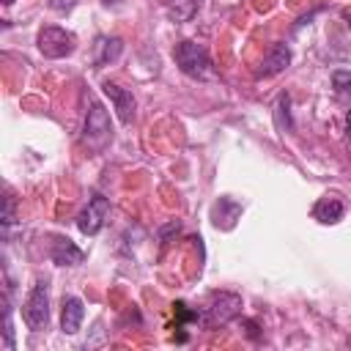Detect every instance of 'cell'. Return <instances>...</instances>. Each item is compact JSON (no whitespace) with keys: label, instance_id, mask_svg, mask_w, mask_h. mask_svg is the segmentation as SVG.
I'll return each mask as SVG.
<instances>
[{"label":"cell","instance_id":"cell-17","mask_svg":"<svg viewBox=\"0 0 351 351\" xmlns=\"http://www.w3.org/2000/svg\"><path fill=\"white\" fill-rule=\"evenodd\" d=\"M3 315H5V348L14 351V324H11V304H8V296H3Z\"/></svg>","mask_w":351,"mask_h":351},{"label":"cell","instance_id":"cell-22","mask_svg":"<svg viewBox=\"0 0 351 351\" xmlns=\"http://www.w3.org/2000/svg\"><path fill=\"white\" fill-rule=\"evenodd\" d=\"M346 134H348V140H351V110H348V115H346Z\"/></svg>","mask_w":351,"mask_h":351},{"label":"cell","instance_id":"cell-3","mask_svg":"<svg viewBox=\"0 0 351 351\" xmlns=\"http://www.w3.org/2000/svg\"><path fill=\"white\" fill-rule=\"evenodd\" d=\"M38 49H41L44 58L58 60V58H66L77 49V38H74V33H69L58 25H49L38 33Z\"/></svg>","mask_w":351,"mask_h":351},{"label":"cell","instance_id":"cell-16","mask_svg":"<svg viewBox=\"0 0 351 351\" xmlns=\"http://www.w3.org/2000/svg\"><path fill=\"white\" fill-rule=\"evenodd\" d=\"M332 85H335L337 96H351V74L348 71H335L332 74Z\"/></svg>","mask_w":351,"mask_h":351},{"label":"cell","instance_id":"cell-18","mask_svg":"<svg viewBox=\"0 0 351 351\" xmlns=\"http://www.w3.org/2000/svg\"><path fill=\"white\" fill-rule=\"evenodd\" d=\"M14 225V197L11 192L3 197V228H11Z\"/></svg>","mask_w":351,"mask_h":351},{"label":"cell","instance_id":"cell-13","mask_svg":"<svg viewBox=\"0 0 351 351\" xmlns=\"http://www.w3.org/2000/svg\"><path fill=\"white\" fill-rule=\"evenodd\" d=\"M239 214H241V206H239L236 200H230V197H219V200L214 203V208H211V219H214V225L222 228V230L233 228L236 219H239Z\"/></svg>","mask_w":351,"mask_h":351},{"label":"cell","instance_id":"cell-12","mask_svg":"<svg viewBox=\"0 0 351 351\" xmlns=\"http://www.w3.org/2000/svg\"><path fill=\"white\" fill-rule=\"evenodd\" d=\"M121 52H123V41L118 36H101L93 44V63L96 66H107V63L118 60Z\"/></svg>","mask_w":351,"mask_h":351},{"label":"cell","instance_id":"cell-7","mask_svg":"<svg viewBox=\"0 0 351 351\" xmlns=\"http://www.w3.org/2000/svg\"><path fill=\"white\" fill-rule=\"evenodd\" d=\"M101 90L110 96V101H112V107H115V112H118V118H121V123H132L134 121V96H132V90H126V88H121V85H115V82H104L101 85Z\"/></svg>","mask_w":351,"mask_h":351},{"label":"cell","instance_id":"cell-8","mask_svg":"<svg viewBox=\"0 0 351 351\" xmlns=\"http://www.w3.org/2000/svg\"><path fill=\"white\" fill-rule=\"evenodd\" d=\"M49 258H52V263H58V266H77V263H82L85 252H82L71 239H66V236H52V241H49Z\"/></svg>","mask_w":351,"mask_h":351},{"label":"cell","instance_id":"cell-5","mask_svg":"<svg viewBox=\"0 0 351 351\" xmlns=\"http://www.w3.org/2000/svg\"><path fill=\"white\" fill-rule=\"evenodd\" d=\"M107 214H110V200H107L104 195L93 192L90 200H88V206H85V208L80 211V217H77V228H80L85 236H96V233L101 230Z\"/></svg>","mask_w":351,"mask_h":351},{"label":"cell","instance_id":"cell-4","mask_svg":"<svg viewBox=\"0 0 351 351\" xmlns=\"http://www.w3.org/2000/svg\"><path fill=\"white\" fill-rule=\"evenodd\" d=\"M112 126H110V115L99 101H90V110L85 115V143L90 148H104V143L110 140Z\"/></svg>","mask_w":351,"mask_h":351},{"label":"cell","instance_id":"cell-24","mask_svg":"<svg viewBox=\"0 0 351 351\" xmlns=\"http://www.w3.org/2000/svg\"><path fill=\"white\" fill-rule=\"evenodd\" d=\"M104 3H115V0H104Z\"/></svg>","mask_w":351,"mask_h":351},{"label":"cell","instance_id":"cell-10","mask_svg":"<svg viewBox=\"0 0 351 351\" xmlns=\"http://www.w3.org/2000/svg\"><path fill=\"white\" fill-rule=\"evenodd\" d=\"M85 318V304L80 296H66L63 299V310H60V329L66 335H74L80 332V324Z\"/></svg>","mask_w":351,"mask_h":351},{"label":"cell","instance_id":"cell-6","mask_svg":"<svg viewBox=\"0 0 351 351\" xmlns=\"http://www.w3.org/2000/svg\"><path fill=\"white\" fill-rule=\"evenodd\" d=\"M241 313V296L239 293H211V304L206 307V324H228Z\"/></svg>","mask_w":351,"mask_h":351},{"label":"cell","instance_id":"cell-21","mask_svg":"<svg viewBox=\"0 0 351 351\" xmlns=\"http://www.w3.org/2000/svg\"><path fill=\"white\" fill-rule=\"evenodd\" d=\"M244 329H247V335H250L252 340L258 337V324H255V321H244Z\"/></svg>","mask_w":351,"mask_h":351},{"label":"cell","instance_id":"cell-9","mask_svg":"<svg viewBox=\"0 0 351 351\" xmlns=\"http://www.w3.org/2000/svg\"><path fill=\"white\" fill-rule=\"evenodd\" d=\"M343 214H346V203H343L337 195H324V197L313 206V217H315L318 222H324V225L340 222Z\"/></svg>","mask_w":351,"mask_h":351},{"label":"cell","instance_id":"cell-1","mask_svg":"<svg viewBox=\"0 0 351 351\" xmlns=\"http://www.w3.org/2000/svg\"><path fill=\"white\" fill-rule=\"evenodd\" d=\"M173 58H176L178 69L186 77H192V80L211 77V58H208V49L203 44H197V41H181V44H176Z\"/></svg>","mask_w":351,"mask_h":351},{"label":"cell","instance_id":"cell-20","mask_svg":"<svg viewBox=\"0 0 351 351\" xmlns=\"http://www.w3.org/2000/svg\"><path fill=\"white\" fill-rule=\"evenodd\" d=\"M74 3H77V0H49V5H52L55 11H71Z\"/></svg>","mask_w":351,"mask_h":351},{"label":"cell","instance_id":"cell-11","mask_svg":"<svg viewBox=\"0 0 351 351\" xmlns=\"http://www.w3.org/2000/svg\"><path fill=\"white\" fill-rule=\"evenodd\" d=\"M291 63V49L285 47V44H274L271 47V52L261 60V66H258V77H274V74H280L285 66Z\"/></svg>","mask_w":351,"mask_h":351},{"label":"cell","instance_id":"cell-15","mask_svg":"<svg viewBox=\"0 0 351 351\" xmlns=\"http://www.w3.org/2000/svg\"><path fill=\"white\" fill-rule=\"evenodd\" d=\"M288 107H291V99H288V96L282 93V96L277 99V126H280V129H288V132H291L293 126H291V121H288Z\"/></svg>","mask_w":351,"mask_h":351},{"label":"cell","instance_id":"cell-19","mask_svg":"<svg viewBox=\"0 0 351 351\" xmlns=\"http://www.w3.org/2000/svg\"><path fill=\"white\" fill-rule=\"evenodd\" d=\"M178 230H181V222H176V219H173V222H167V225L159 230V239H162V241H167V239H170L173 233H178Z\"/></svg>","mask_w":351,"mask_h":351},{"label":"cell","instance_id":"cell-23","mask_svg":"<svg viewBox=\"0 0 351 351\" xmlns=\"http://www.w3.org/2000/svg\"><path fill=\"white\" fill-rule=\"evenodd\" d=\"M3 3H5V5H11V3H14V0H3Z\"/></svg>","mask_w":351,"mask_h":351},{"label":"cell","instance_id":"cell-2","mask_svg":"<svg viewBox=\"0 0 351 351\" xmlns=\"http://www.w3.org/2000/svg\"><path fill=\"white\" fill-rule=\"evenodd\" d=\"M22 318L33 332L47 326V321H49V282L47 280H38L33 285L27 302L22 304Z\"/></svg>","mask_w":351,"mask_h":351},{"label":"cell","instance_id":"cell-14","mask_svg":"<svg viewBox=\"0 0 351 351\" xmlns=\"http://www.w3.org/2000/svg\"><path fill=\"white\" fill-rule=\"evenodd\" d=\"M197 5H200V0H176L173 8H170V14H173L176 19H189V16L197 11Z\"/></svg>","mask_w":351,"mask_h":351}]
</instances>
